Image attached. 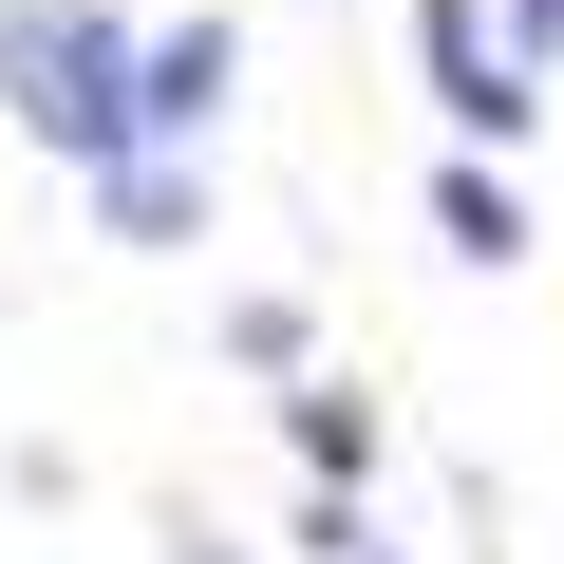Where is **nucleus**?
<instances>
[{"label":"nucleus","mask_w":564,"mask_h":564,"mask_svg":"<svg viewBox=\"0 0 564 564\" xmlns=\"http://www.w3.org/2000/svg\"><path fill=\"white\" fill-rule=\"evenodd\" d=\"M132 76H151V39L113 20V0H0V113H20L57 170H113V151H151Z\"/></svg>","instance_id":"nucleus-1"},{"label":"nucleus","mask_w":564,"mask_h":564,"mask_svg":"<svg viewBox=\"0 0 564 564\" xmlns=\"http://www.w3.org/2000/svg\"><path fill=\"white\" fill-rule=\"evenodd\" d=\"M414 76H433L452 151H527V113H545V57L508 39V0H414Z\"/></svg>","instance_id":"nucleus-2"},{"label":"nucleus","mask_w":564,"mask_h":564,"mask_svg":"<svg viewBox=\"0 0 564 564\" xmlns=\"http://www.w3.org/2000/svg\"><path fill=\"white\" fill-rule=\"evenodd\" d=\"M226 95H245V20H170V39H151V76H132L151 151H207V132H226Z\"/></svg>","instance_id":"nucleus-3"},{"label":"nucleus","mask_w":564,"mask_h":564,"mask_svg":"<svg viewBox=\"0 0 564 564\" xmlns=\"http://www.w3.org/2000/svg\"><path fill=\"white\" fill-rule=\"evenodd\" d=\"M433 226H452V263H527V188H508L489 151H452V170H433Z\"/></svg>","instance_id":"nucleus-4"},{"label":"nucleus","mask_w":564,"mask_h":564,"mask_svg":"<svg viewBox=\"0 0 564 564\" xmlns=\"http://www.w3.org/2000/svg\"><path fill=\"white\" fill-rule=\"evenodd\" d=\"M282 433H302V470H321V489H377V452H395V433H377V395H339V377H321V395H282Z\"/></svg>","instance_id":"nucleus-5"},{"label":"nucleus","mask_w":564,"mask_h":564,"mask_svg":"<svg viewBox=\"0 0 564 564\" xmlns=\"http://www.w3.org/2000/svg\"><path fill=\"white\" fill-rule=\"evenodd\" d=\"M95 188H113V226H132V245H188V207H207V188H188V151H113Z\"/></svg>","instance_id":"nucleus-6"},{"label":"nucleus","mask_w":564,"mask_h":564,"mask_svg":"<svg viewBox=\"0 0 564 564\" xmlns=\"http://www.w3.org/2000/svg\"><path fill=\"white\" fill-rule=\"evenodd\" d=\"M508 39H527V57H545V76H564V0H508Z\"/></svg>","instance_id":"nucleus-7"},{"label":"nucleus","mask_w":564,"mask_h":564,"mask_svg":"<svg viewBox=\"0 0 564 564\" xmlns=\"http://www.w3.org/2000/svg\"><path fill=\"white\" fill-rule=\"evenodd\" d=\"M170 564H245V545H226V527H207V508H188V527H170Z\"/></svg>","instance_id":"nucleus-8"},{"label":"nucleus","mask_w":564,"mask_h":564,"mask_svg":"<svg viewBox=\"0 0 564 564\" xmlns=\"http://www.w3.org/2000/svg\"><path fill=\"white\" fill-rule=\"evenodd\" d=\"M339 564H377V545H339Z\"/></svg>","instance_id":"nucleus-9"}]
</instances>
